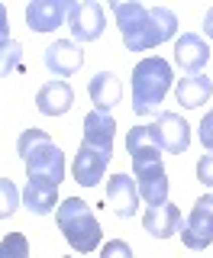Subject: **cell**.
Masks as SVG:
<instances>
[{
  "instance_id": "7a4b0ae2",
  "label": "cell",
  "mask_w": 213,
  "mask_h": 258,
  "mask_svg": "<svg viewBox=\"0 0 213 258\" xmlns=\"http://www.w3.org/2000/svg\"><path fill=\"white\" fill-rule=\"evenodd\" d=\"M16 152H20V158L26 161V174L29 177L48 181V184H55V187L65 181V155L42 129H36V126L23 129L20 139H16Z\"/></svg>"
},
{
  "instance_id": "f546056e",
  "label": "cell",
  "mask_w": 213,
  "mask_h": 258,
  "mask_svg": "<svg viewBox=\"0 0 213 258\" xmlns=\"http://www.w3.org/2000/svg\"><path fill=\"white\" fill-rule=\"evenodd\" d=\"M65 258H68V255H65Z\"/></svg>"
},
{
  "instance_id": "d4e9b609",
  "label": "cell",
  "mask_w": 213,
  "mask_h": 258,
  "mask_svg": "<svg viewBox=\"0 0 213 258\" xmlns=\"http://www.w3.org/2000/svg\"><path fill=\"white\" fill-rule=\"evenodd\" d=\"M200 142H203L207 152H213V107H210V113H203V119H200Z\"/></svg>"
},
{
  "instance_id": "ffe728a7",
  "label": "cell",
  "mask_w": 213,
  "mask_h": 258,
  "mask_svg": "<svg viewBox=\"0 0 213 258\" xmlns=\"http://www.w3.org/2000/svg\"><path fill=\"white\" fill-rule=\"evenodd\" d=\"M178 103H184V110H197L210 100L213 94V81L203 78V75H187V78H178Z\"/></svg>"
},
{
  "instance_id": "9c48e42d",
  "label": "cell",
  "mask_w": 213,
  "mask_h": 258,
  "mask_svg": "<svg viewBox=\"0 0 213 258\" xmlns=\"http://www.w3.org/2000/svg\"><path fill=\"white\" fill-rule=\"evenodd\" d=\"M110 158H113L110 152H100V149H94V145L81 142V149L75 155V165H71V174H75V181L81 187H97V184L103 181V171H107V161Z\"/></svg>"
},
{
  "instance_id": "277c9868",
  "label": "cell",
  "mask_w": 213,
  "mask_h": 258,
  "mask_svg": "<svg viewBox=\"0 0 213 258\" xmlns=\"http://www.w3.org/2000/svg\"><path fill=\"white\" fill-rule=\"evenodd\" d=\"M55 220H59V229L65 232L71 248L78 252H94L100 245V223H97L94 210L78 197H68L55 207Z\"/></svg>"
},
{
  "instance_id": "f1b7e54d",
  "label": "cell",
  "mask_w": 213,
  "mask_h": 258,
  "mask_svg": "<svg viewBox=\"0 0 213 258\" xmlns=\"http://www.w3.org/2000/svg\"><path fill=\"white\" fill-rule=\"evenodd\" d=\"M207 197H210V207H213V194H207Z\"/></svg>"
},
{
  "instance_id": "e0dca14e",
  "label": "cell",
  "mask_w": 213,
  "mask_h": 258,
  "mask_svg": "<svg viewBox=\"0 0 213 258\" xmlns=\"http://www.w3.org/2000/svg\"><path fill=\"white\" fill-rule=\"evenodd\" d=\"M126 149H129L133 165H155V161H162V149H158V142H155L149 126H133L129 129Z\"/></svg>"
},
{
  "instance_id": "8992f818",
  "label": "cell",
  "mask_w": 213,
  "mask_h": 258,
  "mask_svg": "<svg viewBox=\"0 0 213 258\" xmlns=\"http://www.w3.org/2000/svg\"><path fill=\"white\" fill-rule=\"evenodd\" d=\"M155 142H158L162 152H171V155H181L187 152V145H191V126H187L184 116H178V113H158V119L149 123Z\"/></svg>"
},
{
  "instance_id": "7402d4cb",
  "label": "cell",
  "mask_w": 213,
  "mask_h": 258,
  "mask_svg": "<svg viewBox=\"0 0 213 258\" xmlns=\"http://www.w3.org/2000/svg\"><path fill=\"white\" fill-rule=\"evenodd\" d=\"M16 207H20V190H16V184L7 181V177H0V220L13 216Z\"/></svg>"
},
{
  "instance_id": "7c38bea8",
  "label": "cell",
  "mask_w": 213,
  "mask_h": 258,
  "mask_svg": "<svg viewBox=\"0 0 213 258\" xmlns=\"http://www.w3.org/2000/svg\"><path fill=\"white\" fill-rule=\"evenodd\" d=\"M207 61H210V48H207V42H203L197 32H184V36H178V42H175V64L184 71V75H200Z\"/></svg>"
},
{
  "instance_id": "5b68a950",
  "label": "cell",
  "mask_w": 213,
  "mask_h": 258,
  "mask_svg": "<svg viewBox=\"0 0 213 258\" xmlns=\"http://www.w3.org/2000/svg\"><path fill=\"white\" fill-rule=\"evenodd\" d=\"M68 29L75 42H94L103 36V7L94 0H75L68 4Z\"/></svg>"
},
{
  "instance_id": "83f0119b",
  "label": "cell",
  "mask_w": 213,
  "mask_h": 258,
  "mask_svg": "<svg viewBox=\"0 0 213 258\" xmlns=\"http://www.w3.org/2000/svg\"><path fill=\"white\" fill-rule=\"evenodd\" d=\"M203 32H207V36L213 39V7L207 10V16H203Z\"/></svg>"
},
{
  "instance_id": "8fae6325",
  "label": "cell",
  "mask_w": 213,
  "mask_h": 258,
  "mask_svg": "<svg viewBox=\"0 0 213 258\" xmlns=\"http://www.w3.org/2000/svg\"><path fill=\"white\" fill-rule=\"evenodd\" d=\"M68 20V0H32L26 7V23L32 32H52Z\"/></svg>"
},
{
  "instance_id": "6da1fadb",
  "label": "cell",
  "mask_w": 213,
  "mask_h": 258,
  "mask_svg": "<svg viewBox=\"0 0 213 258\" xmlns=\"http://www.w3.org/2000/svg\"><path fill=\"white\" fill-rule=\"evenodd\" d=\"M113 16H117V26L123 32V42L129 52H149V48L175 39L178 32V16L168 7H142V4H123L113 0L110 4Z\"/></svg>"
},
{
  "instance_id": "cb8c5ba5",
  "label": "cell",
  "mask_w": 213,
  "mask_h": 258,
  "mask_svg": "<svg viewBox=\"0 0 213 258\" xmlns=\"http://www.w3.org/2000/svg\"><path fill=\"white\" fill-rule=\"evenodd\" d=\"M100 258H133V248H129L123 239H110L100 248Z\"/></svg>"
},
{
  "instance_id": "52a82bcc",
  "label": "cell",
  "mask_w": 213,
  "mask_h": 258,
  "mask_svg": "<svg viewBox=\"0 0 213 258\" xmlns=\"http://www.w3.org/2000/svg\"><path fill=\"white\" fill-rule=\"evenodd\" d=\"M181 242L194 252L207 248L213 242V207H210V197H197L194 200V210L187 216V223H181Z\"/></svg>"
},
{
  "instance_id": "484cf974",
  "label": "cell",
  "mask_w": 213,
  "mask_h": 258,
  "mask_svg": "<svg viewBox=\"0 0 213 258\" xmlns=\"http://www.w3.org/2000/svg\"><path fill=\"white\" fill-rule=\"evenodd\" d=\"M197 181L207 184V187H213V155H203L197 161Z\"/></svg>"
},
{
  "instance_id": "ba28073f",
  "label": "cell",
  "mask_w": 213,
  "mask_h": 258,
  "mask_svg": "<svg viewBox=\"0 0 213 258\" xmlns=\"http://www.w3.org/2000/svg\"><path fill=\"white\" fill-rule=\"evenodd\" d=\"M42 61L55 78H68L84 64V48H81L75 39H55V42L45 48Z\"/></svg>"
},
{
  "instance_id": "9a60e30c",
  "label": "cell",
  "mask_w": 213,
  "mask_h": 258,
  "mask_svg": "<svg viewBox=\"0 0 213 258\" xmlns=\"http://www.w3.org/2000/svg\"><path fill=\"white\" fill-rule=\"evenodd\" d=\"M71 103H75V91H71L65 81H48L36 94V107H39V113H45V116H65V113L71 110Z\"/></svg>"
},
{
  "instance_id": "d6986e66",
  "label": "cell",
  "mask_w": 213,
  "mask_h": 258,
  "mask_svg": "<svg viewBox=\"0 0 213 258\" xmlns=\"http://www.w3.org/2000/svg\"><path fill=\"white\" fill-rule=\"evenodd\" d=\"M23 204L26 210H32L36 216H45L59 207V187L48 181H39V177H29L26 181V190H23Z\"/></svg>"
},
{
  "instance_id": "2e32d148",
  "label": "cell",
  "mask_w": 213,
  "mask_h": 258,
  "mask_svg": "<svg viewBox=\"0 0 213 258\" xmlns=\"http://www.w3.org/2000/svg\"><path fill=\"white\" fill-rule=\"evenodd\" d=\"M113 133H117V123H113L110 113L91 110L84 116V145H94V149L113 155Z\"/></svg>"
},
{
  "instance_id": "603a6c76",
  "label": "cell",
  "mask_w": 213,
  "mask_h": 258,
  "mask_svg": "<svg viewBox=\"0 0 213 258\" xmlns=\"http://www.w3.org/2000/svg\"><path fill=\"white\" fill-rule=\"evenodd\" d=\"M0 258H29V239L23 232H10L0 242Z\"/></svg>"
},
{
  "instance_id": "4fadbf2b",
  "label": "cell",
  "mask_w": 213,
  "mask_h": 258,
  "mask_svg": "<svg viewBox=\"0 0 213 258\" xmlns=\"http://www.w3.org/2000/svg\"><path fill=\"white\" fill-rule=\"evenodd\" d=\"M107 204L117 216L129 220V216L139 210V190H136V181L129 174H113L107 181Z\"/></svg>"
},
{
  "instance_id": "5bb4252c",
  "label": "cell",
  "mask_w": 213,
  "mask_h": 258,
  "mask_svg": "<svg viewBox=\"0 0 213 258\" xmlns=\"http://www.w3.org/2000/svg\"><path fill=\"white\" fill-rule=\"evenodd\" d=\"M142 226H145V232L155 239H168V236H175L178 229H181V210H178L175 204H158V207H149L145 210V216H142Z\"/></svg>"
},
{
  "instance_id": "44dd1931",
  "label": "cell",
  "mask_w": 213,
  "mask_h": 258,
  "mask_svg": "<svg viewBox=\"0 0 213 258\" xmlns=\"http://www.w3.org/2000/svg\"><path fill=\"white\" fill-rule=\"evenodd\" d=\"M20 61H23V45L16 42V39H10V42L0 45V78H7L10 71H16Z\"/></svg>"
},
{
  "instance_id": "ac0fdd59",
  "label": "cell",
  "mask_w": 213,
  "mask_h": 258,
  "mask_svg": "<svg viewBox=\"0 0 213 258\" xmlns=\"http://www.w3.org/2000/svg\"><path fill=\"white\" fill-rule=\"evenodd\" d=\"M87 94H91L94 107L107 113L110 107H117V103H120L123 84H120V78L113 75V71H97V75L91 78V84H87Z\"/></svg>"
},
{
  "instance_id": "3957f363",
  "label": "cell",
  "mask_w": 213,
  "mask_h": 258,
  "mask_svg": "<svg viewBox=\"0 0 213 258\" xmlns=\"http://www.w3.org/2000/svg\"><path fill=\"white\" fill-rule=\"evenodd\" d=\"M171 64L165 58H142L133 68V113L136 116H152L158 113V103L165 100V94L171 91Z\"/></svg>"
},
{
  "instance_id": "30bf717a",
  "label": "cell",
  "mask_w": 213,
  "mask_h": 258,
  "mask_svg": "<svg viewBox=\"0 0 213 258\" xmlns=\"http://www.w3.org/2000/svg\"><path fill=\"white\" fill-rule=\"evenodd\" d=\"M136 171V190L139 197L145 200L149 207H158L168 200V174H165V165L155 161V165H133Z\"/></svg>"
},
{
  "instance_id": "4316f807",
  "label": "cell",
  "mask_w": 213,
  "mask_h": 258,
  "mask_svg": "<svg viewBox=\"0 0 213 258\" xmlns=\"http://www.w3.org/2000/svg\"><path fill=\"white\" fill-rule=\"evenodd\" d=\"M4 42H10V20H7L4 4H0V45H4Z\"/></svg>"
}]
</instances>
